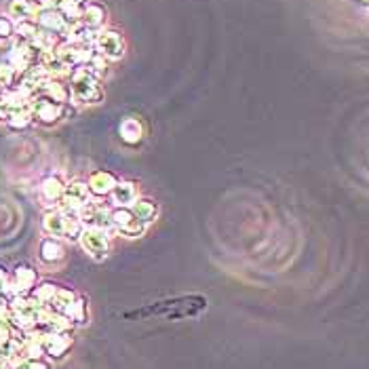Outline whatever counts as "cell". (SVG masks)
I'll list each match as a JSON object with an SVG mask.
<instances>
[{"label": "cell", "mask_w": 369, "mask_h": 369, "mask_svg": "<svg viewBox=\"0 0 369 369\" xmlns=\"http://www.w3.org/2000/svg\"><path fill=\"white\" fill-rule=\"evenodd\" d=\"M40 334H42V357L51 361H62L74 344L72 332H62V334L40 332Z\"/></svg>", "instance_id": "9c48e42d"}, {"label": "cell", "mask_w": 369, "mask_h": 369, "mask_svg": "<svg viewBox=\"0 0 369 369\" xmlns=\"http://www.w3.org/2000/svg\"><path fill=\"white\" fill-rule=\"evenodd\" d=\"M131 214L139 220V222H144L146 226L148 224H152L156 218H158V205H156V200H152V198H141V196H137L133 203H131Z\"/></svg>", "instance_id": "e0dca14e"}, {"label": "cell", "mask_w": 369, "mask_h": 369, "mask_svg": "<svg viewBox=\"0 0 369 369\" xmlns=\"http://www.w3.org/2000/svg\"><path fill=\"white\" fill-rule=\"evenodd\" d=\"M85 5H87V0H55V3H53V7H55L64 15V19L68 24L80 22Z\"/></svg>", "instance_id": "603a6c76"}, {"label": "cell", "mask_w": 369, "mask_h": 369, "mask_svg": "<svg viewBox=\"0 0 369 369\" xmlns=\"http://www.w3.org/2000/svg\"><path fill=\"white\" fill-rule=\"evenodd\" d=\"M78 243L89 253V257L95 259V261H103L110 253V232L99 230V228L85 226L80 237H78Z\"/></svg>", "instance_id": "52a82bcc"}, {"label": "cell", "mask_w": 369, "mask_h": 369, "mask_svg": "<svg viewBox=\"0 0 369 369\" xmlns=\"http://www.w3.org/2000/svg\"><path fill=\"white\" fill-rule=\"evenodd\" d=\"M5 11H7V17L11 22L19 24V22H26V19H34L36 9H34L32 0H9Z\"/></svg>", "instance_id": "ffe728a7"}, {"label": "cell", "mask_w": 369, "mask_h": 369, "mask_svg": "<svg viewBox=\"0 0 369 369\" xmlns=\"http://www.w3.org/2000/svg\"><path fill=\"white\" fill-rule=\"evenodd\" d=\"M15 36V22H11L7 15H0V40H9Z\"/></svg>", "instance_id": "f1b7e54d"}, {"label": "cell", "mask_w": 369, "mask_h": 369, "mask_svg": "<svg viewBox=\"0 0 369 369\" xmlns=\"http://www.w3.org/2000/svg\"><path fill=\"white\" fill-rule=\"evenodd\" d=\"M5 123H7L9 129H13V131H26V129L34 123V121H32V112H30V103L19 105V108H13V110L7 114Z\"/></svg>", "instance_id": "cb8c5ba5"}, {"label": "cell", "mask_w": 369, "mask_h": 369, "mask_svg": "<svg viewBox=\"0 0 369 369\" xmlns=\"http://www.w3.org/2000/svg\"><path fill=\"white\" fill-rule=\"evenodd\" d=\"M93 49L103 60L117 62L125 55V38L119 30H97Z\"/></svg>", "instance_id": "8992f818"}, {"label": "cell", "mask_w": 369, "mask_h": 369, "mask_svg": "<svg viewBox=\"0 0 369 369\" xmlns=\"http://www.w3.org/2000/svg\"><path fill=\"white\" fill-rule=\"evenodd\" d=\"M110 211H112V205L108 203H101L97 198H91L80 211H78V218L83 222V226H89V228H99V230H105V232H114L112 228V220H110Z\"/></svg>", "instance_id": "5b68a950"}, {"label": "cell", "mask_w": 369, "mask_h": 369, "mask_svg": "<svg viewBox=\"0 0 369 369\" xmlns=\"http://www.w3.org/2000/svg\"><path fill=\"white\" fill-rule=\"evenodd\" d=\"M83 222L76 211H66L60 207H49L42 216V232L44 237L64 239L70 243H78V237L83 232Z\"/></svg>", "instance_id": "7a4b0ae2"}, {"label": "cell", "mask_w": 369, "mask_h": 369, "mask_svg": "<svg viewBox=\"0 0 369 369\" xmlns=\"http://www.w3.org/2000/svg\"><path fill=\"white\" fill-rule=\"evenodd\" d=\"M361 3H363V5H367V0H361Z\"/></svg>", "instance_id": "d6a6232c"}, {"label": "cell", "mask_w": 369, "mask_h": 369, "mask_svg": "<svg viewBox=\"0 0 369 369\" xmlns=\"http://www.w3.org/2000/svg\"><path fill=\"white\" fill-rule=\"evenodd\" d=\"M0 91H3V87H0Z\"/></svg>", "instance_id": "836d02e7"}, {"label": "cell", "mask_w": 369, "mask_h": 369, "mask_svg": "<svg viewBox=\"0 0 369 369\" xmlns=\"http://www.w3.org/2000/svg\"><path fill=\"white\" fill-rule=\"evenodd\" d=\"M112 207H131V203L137 198V184L129 180H119L114 190L108 194Z\"/></svg>", "instance_id": "2e32d148"}, {"label": "cell", "mask_w": 369, "mask_h": 369, "mask_svg": "<svg viewBox=\"0 0 369 369\" xmlns=\"http://www.w3.org/2000/svg\"><path fill=\"white\" fill-rule=\"evenodd\" d=\"M110 220H112V228L114 232L123 234L125 239H141L146 234V224L139 222L129 207H112L110 211Z\"/></svg>", "instance_id": "ba28073f"}, {"label": "cell", "mask_w": 369, "mask_h": 369, "mask_svg": "<svg viewBox=\"0 0 369 369\" xmlns=\"http://www.w3.org/2000/svg\"><path fill=\"white\" fill-rule=\"evenodd\" d=\"M91 192H89V186L87 182H70L66 184V190H64V196L60 200V209H66V211H78L91 200Z\"/></svg>", "instance_id": "30bf717a"}, {"label": "cell", "mask_w": 369, "mask_h": 369, "mask_svg": "<svg viewBox=\"0 0 369 369\" xmlns=\"http://www.w3.org/2000/svg\"><path fill=\"white\" fill-rule=\"evenodd\" d=\"M9 281H11L15 293L26 295V293H32V289L36 287L38 275L30 264H17V266L13 268V275H9Z\"/></svg>", "instance_id": "5bb4252c"}, {"label": "cell", "mask_w": 369, "mask_h": 369, "mask_svg": "<svg viewBox=\"0 0 369 369\" xmlns=\"http://www.w3.org/2000/svg\"><path fill=\"white\" fill-rule=\"evenodd\" d=\"M38 259L42 266H49V268H55V266H60V264H64L66 245L62 243V239L44 237L38 245Z\"/></svg>", "instance_id": "8fae6325"}, {"label": "cell", "mask_w": 369, "mask_h": 369, "mask_svg": "<svg viewBox=\"0 0 369 369\" xmlns=\"http://www.w3.org/2000/svg\"><path fill=\"white\" fill-rule=\"evenodd\" d=\"M70 103L72 105H89V103H99L103 99V91L99 87V80L89 74L83 66L76 68L70 74Z\"/></svg>", "instance_id": "3957f363"}, {"label": "cell", "mask_w": 369, "mask_h": 369, "mask_svg": "<svg viewBox=\"0 0 369 369\" xmlns=\"http://www.w3.org/2000/svg\"><path fill=\"white\" fill-rule=\"evenodd\" d=\"M7 281H9V273H7V268L0 266V289L5 287V283H7Z\"/></svg>", "instance_id": "4dcf8cb0"}, {"label": "cell", "mask_w": 369, "mask_h": 369, "mask_svg": "<svg viewBox=\"0 0 369 369\" xmlns=\"http://www.w3.org/2000/svg\"><path fill=\"white\" fill-rule=\"evenodd\" d=\"M207 308V300L203 295H186V298H175V300H165V302H158L152 304L139 312H129L125 316H137V319H144V316H163V319H186V316H194L200 310Z\"/></svg>", "instance_id": "6da1fadb"}, {"label": "cell", "mask_w": 369, "mask_h": 369, "mask_svg": "<svg viewBox=\"0 0 369 369\" xmlns=\"http://www.w3.org/2000/svg\"><path fill=\"white\" fill-rule=\"evenodd\" d=\"M119 133H121V139H123L125 144H129V146H137V144L144 139L146 129H144V125H141L139 119L129 117V119H125V121L121 123Z\"/></svg>", "instance_id": "d6986e66"}, {"label": "cell", "mask_w": 369, "mask_h": 369, "mask_svg": "<svg viewBox=\"0 0 369 369\" xmlns=\"http://www.w3.org/2000/svg\"><path fill=\"white\" fill-rule=\"evenodd\" d=\"M38 95H44L53 101L58 103H70V89L68 85H64L60 78H49L42 87H40V93Z\"/></svg>", "instance_id": "44dd1931"}, {"label": "cell", "mask_w": 369, "mask_h": 369, "mask_svg": "<svg viewBox=\"0 0 369 369\" xmlns=\"http://www.w3.org/2000/svg\"><path fill=\"white\" fill-rule=\"evenodd\" d=\"M117 184H119V178L112 171H95L89 178V182H87L89 192H91L93 198H105L114 190Z\"/></svg>", "instance_id": "9a60e30c"}, {"label": "cell", "mask_w": 369, "mask_h": 369, "mask_svg": "<svg viewBox=\"0 0 369 369\" xmlns=\"http://www.w3.org/2000/svg\"><path fill=\"white\" fill-rule=\"evenodd\" d=\"M66 316L72 321L74 327H83V325H87V323H89V306H87V298L76 295V300H74V304H72V308L68 310Z\"/></svg>", "instance_id": "d4e9b609"}, {"label": "cell", "mask_w": 369, "mask_h": 369, "mask_svg": "<svg viewBox=\"0 0 369 369\" xmlns=\"http://www.w3.org/2000/svg\"><path fill=\"white\" fill-rule=\"evenodd\" d=\"M36 34H38V26H36L34 19H26V22L15 24V36H17V40L32 42Z\"/></svg>", "instance_id": "4316f807"}, {"label": "cell", "mask_w": 369, "mask_h": 369, "mask_svg": "<svg viewBox=\"0 0 369 369\" xmlns=\"http://www.w3.org/2000/svg\"><path fill=\"white\" fill-rule=\"evenodd\" d=\"M58 291V283H51V281H42L40 285H36L34 289H32V298H36L42 306H46L49 302H51V298H53V293Z\"/></svg>", "instance_id": "484cf974"}, {"label": "cell", "mask_w": 369, "mask_h": 369, "mask_svg": "<svg viewBox=\"0 0 369 369\" xmlns=\"http://www.w3.org/2000/svg\"><path fill=\"white\" fill-rule=\"evenodd\" d=\"M30 112L32 121L42 125V127H53L60 121H64L68 114H72L70 103H58L44 95H34L30 99Z\"/></svg>", "instance_id": "277c9868"}, {"label": "cell", "mask_w": 369, "mask_h": 369, "mask_svg": "<svg viewBox=\"0 0 369 369\" xmlns=\"http://www.w3.org/2000/svg\"><path fill=\"white\" fill-rule=\"evenodd\" d=\"M74 300H76L74 289L64 287V285H58V291L53 293V298H51V302L46 304V308H49L51 312H58V314H64V316H66L68 310L72 308Z\"/></svg>", "instance_id": "ac0fdd59"}, {"label": "cell", "mask_w": 369, "mask_h": 369, "mask_svg": "<svg viewBox=\"0 0 369 369\" xmlns=\"http://www.w3.org/2000/svg\"><path fill=\"white\" fill-rule=\"evenodd\" d=\"M15 78H17V70L9 62L0 64V87H3V89H11L13 83H15Z\"/></svg>", "instance_id": "83f0119b"}, {"label": "cell", "mask_w": 369, "mask_h": 369, "mask_svg": "<svg viewBox=\"0 0 369 369\" xmlns=\"http://www.w3.org/2000/svg\"><path fill=\"white\" fill-rule=\"evenodd\" d=\"M64 190H66V182L60 175H46L38 186V196L46 205V209L58 207L64 196Z\"/></svg>", "instance_id": "4fadbf2b"}, {"label": "cell", "mask_w": 369, "mask_h": 369, "mask_svg": "<svg viewBox=\"0 0 369 369\" xmlns=\"http://www.w3.org/2000/svg\"><path fill=\"white\" fill-rule=\"evenodd\" d=\"M53 3H55V0H36L34 7H36V9H38V7H53Z\"/></svg>", "instance_id": "1f68e13d"}, {"label": "cell", "mask_w": 369, "mask_h": 369, "mask_svg": "<svg viewBox=\"0 0 369 369\" xmlns=\"http://www.w3.org/2000/svg\"><path fill=\"white\" fill-rule=\"evenodd\" d=\"M80 24L89 30H99L105 24V9L97 3H87L80 15Z\"/></svg>", "instance_id": "7402d4cb"}, {"label": "cell", "mask_w": 369, "mask_h": 369, "mask_svg": "<svg viewBox=\"0 0 369 369\" xmlns=\"http://www.w3.org/2000/svg\"><path fill=\"white\" fill-rule=\"evenodd\" d=\"M34 22H36V26L40 30L53 32V34H58L60 38H62V34L66 32V26H68V22L64 19V15L55 7H38L34 11Z\"/></svg>", "instance_id": "7c38bea8"}, {"label": "cell", "mask_w": 369, "mask_h": 369, "mask_svg": "<svg viewBox=\"0 0 369 369\" xmlns=\"http://www.w3.org/2000/svg\"><path fill=\"white\" fill-rule=\"evenodd\" d=\"M7 114H9V105H7V101L3 99V91H0V121H5Z\"/></svg>", "instance_id": "f546056e"}]
</instances>
